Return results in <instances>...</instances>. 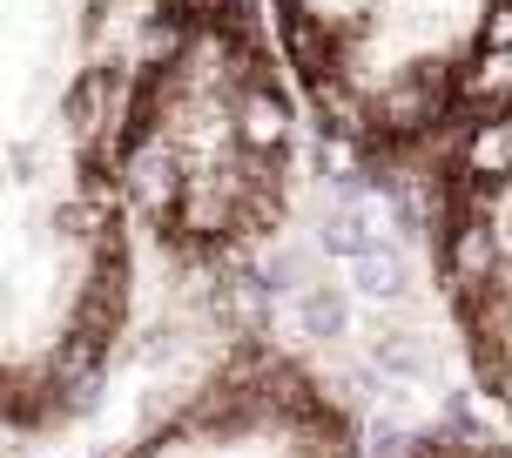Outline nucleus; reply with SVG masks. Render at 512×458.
Segmentation results:
<instances>
[{"mask_svg":"<svg viewBox=\"0 0 512 458\" xmlns=\"http://www.w3.org/2000/svg\"><path fill=\"white\" fill-rule=\"evenodd\" d=\"M142 14L149 0H0V438L68 425L135 317L115 108Z\"/></svg>","mask_w":512,"mask_h":458,"instance_id":"f257e3e1","label":"nucleus"},{"mask_svg":"<svg viewBox=\"0 0 512 458\" xmlns=\"http://www.w3.org/2000/svg\"><path fill=\"white\" fill-rule=\"evenodd\" d=\"M304 122L263 0H149L115 108L135 250L203 283L250 270L297 216Z\"/></svg>","mask_w":512,"mask_h":458,"instance_id":"f03ea898","label":"nucleus"},{"mask_svg":"<svg viewBox=\"0 0 512 458\" xmlns=\"http://www.w3.org/2000/svg\"><path fill=\"white\" fill-rule=\"evenodd\" d=\"M310 122L364 162H432L512 61V0H263Z\"/></svg>","mask_w":512,"mask_h":458,"instance_id":"7ed1b4c3","label":"nucleus"},{"mask_svg":"<svg viewBox=\"0 0 512 458\" xmlns=\"http://www.w3.org/2000/svg\"><path fill=\"white\" fill-rule=\"evenodd\" d=\"M432 169V277L472 378L512 411V88H492Z\"/></svg>","mask_w":512,"mask_h":458,"instance_id":"20e7f679","label":"nucleus"},{"mask_svg":"<svg viewBox=\"0 0 512 458\" xmlns=\"http://www.w3.org/2000/svg\"><path fill=\"white\" fill-rule=\"evenodd\" d=\"M115 458H364V432L304 357L236 344Z\"/></svg>","mask_w":512,"mask_h":458,"instance_id":"39448f33","label":"nucleus"},{"mask_svg":"<svg viewBox=\"0 0 512 458\" xmlns=\"http://www.w3.org/2000/svg\"><path fill=\"white\" fill-rule=\"evenodd\" d=\"M405 458H512V452H506V445H492V438L452 432V438H425V445H411Z\"/></svg>","mask_w":512,"mask_h":458,"instance_id":"423d86ee","label":"nucleus"}]
</instances>
